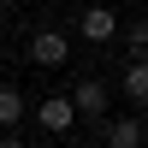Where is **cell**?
I'll list each match as a JSON object with an SVG mask.
<instances>
[{
  "mask_svg": "<svg viewBox=\"0 0 148 148\" xmlns=\"http://www.w3.org/2000/svg\"><path fill=\"white\" fill-rule=\"evenodd\" d=\"M36 125L53 130V136H65L71 125H77V107H71V95H47L42 107H36Z\"/></svg>",
  "mask_w": 148,
  "mask_h": 148,
  "instance_id": "obj_1",
  "label": "cell"
},
{
  "mask_svg": "<svg viewBox=\"0 0 148 148\" xmlns=\"http://www.w3.org/2000/svg\"><path fill=\"white\" fill-rule=\"evenodd\" d=\"M65 53H71V36L65 30H36L30 36V59L36 65H65Z\"/></svg>",
  "mask_w": 148,
  "mask_h": 148,
  "instance_id": "obj_2",
  "label": "cell"
},
{
  "mask_svg": "<svg viewBox=\"0 0 148 148\" xmlns=\"http://www.w3.org/2000/svg\"><path fill=\"white\" fill-rule=\"evenodd\" d=\"M77 36H83V42H113V36H119V12L89 6V12L77 18Z\"/></svg>",
  "mask_w": 148,
  "mask_h": 148,
  "instance_id": "obj_3",
  "label": "cell"
},
{
  "mask_svg": "<svg viewBox=\"0 0 148 148\" xmlns=\"http://www.w3.org/2000/svg\"><path fill=\"white\" fill-rule=\"evenodd\" d=\"M71 107H77V119H101V113H107V83L83 77L77 89H71Z\"/></svg>",
  "mask_w": 148,
  "mask_h": 148,
  "instance_id": "obj_4",
  "label": "cell"
},
{
  "mask_svg": "<svg viewBox=\"0 0 148 148\" xmlns=\"http://www.w3.org/2000/svg\"><path fill=\"white\" fill-rule=\"evenodd\" d=\"M107 148H142V125L136 119H113V125H101Z\"/></svg>",
  "mask_w": 148,
  "mask_h": 148,
  "instance_id": "obj_5",
  "label": "cell"
},
{
  "mask_svg": "<svg viewBox=\"0 0 148 148\" xmlns=\"http://www.w3.org/2000/svg\"><path fill=\"white\" fill-rule=\"evenodd\" d=\"M24 113H30V107H24V95L12 89V83H0V130H18Z\"/></svg>",
  "mask_w": 148,
  "mask_h": 148,
  "instance_id": "obj_6",
  "label": "cell"
},
{
  "mask_svg": "<svg viewBox=\"0 0 148 148\" xmlns=\"http://www.w3.org/2000/svg\"><path fill=\"white\" fill-rule=\"evenodd\" d=\"M125 95L148 107V59H130V65H125Z\"/></svg>",
  "mask_w": 148,
  "mask_h": 148,
  "instance_id": "obj_7",
  "label": "cell"
},
{
  "mask_svg": "<svg viewBox=\"0 0 148 148\" xmlns=\"http://www.w3.org/2000/svg\"><path fill=\"white\" fill-rule=\"evenodd\" d=\"M125 42H130V53H136V59H148V24H130Z\"/></svg>",
  "mask_w": 148,
  "mask_h": 148,
  "instance_id": "obj_8",
  "label": "cell"
},
{
  "mask_svg": "<svg viewBox=\"0 0 148 148\" xmlns=\"http://www.w3.org/2000/svg\"><path fill=\"white\" fill-rule=\"evenodd\" d=\"M0 148H24V142H18V130H0Z\"/></svg>",
  "mask_w": 148,
  "mask_h": 148,
  "instance_id": "obj_9",
  "label": "cell"
},
{
  "mask_svg": "<svg viewBox=\"0 0 148 148\" xmlns=\"http://www.w3.org/2000/svg\"><path fill=\"white\" fill-rule=\"evenodd\" d=\"M12 6H18V0H0V12H12Z\"/></svg>",
  "mask_w": 148,
  "mask_h": 148,
  "instance_id": "obj_10",
  "label": "cell"
},
{
  "mask_svg": "<svg viewBox=\"0 0 148 148\" xmlns=\"http://www.w3.org/2000/svg\"><path fill=\"white\" fill-rule=\"evenodd\" d=\"M0 59H6V36H0Z\"/></svg>",
  "mask_w": 148,
  "mask_h": 148,
  "instance_id": "obj_11",
  "label": "cell"
}]
</instances>
